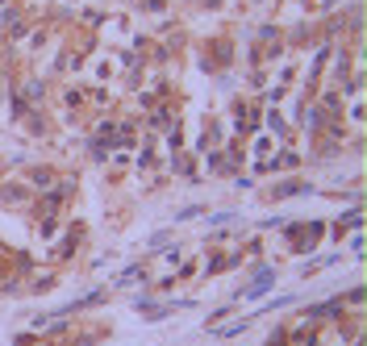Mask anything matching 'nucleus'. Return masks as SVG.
Listing matches in <instances>:
<instances>
[{
  "label": "nucleus",
  "instance_id": "1",
  "mask_svg": "<svg viewBox=\"0 0 367 346\" xmlns=\"http://www.w3.org/2000/svg\"><path fill=\"white\" fill-rule=\"evenodd\" d=\"M242 330H247V321H234V325H226V330H217V338H238Z\"/></svg>",
  "mask_w": 367,
  "mask_h": 346
}]
</instances>
